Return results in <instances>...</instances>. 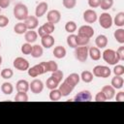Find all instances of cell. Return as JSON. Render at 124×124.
Returning <instances> with one entry per match:
<instances>
[{
	"instance_id": "cell-11",
	"label": "cell",
	"mask_w": 124,
	"mask_h": 124,
	"mask_svg": "<svg viewBox=\"0 0 124 124\" xmlns=\"http://www.w3.org/2000/svg\"><path fill=\"white\" fill-rule=\"evenodd\" d=\"M46 19L48 22H51L53 24L58 23L61 19V14L58 10H50L46 15Z\"/></svg>"
},
{
	"instance_id": "cell-14",
	"label": "cell",
	"mask_w": 124,
	"mask_h": 124,
	"mask_svg": "<svg viewBox=\"0 0 124 124\" xmlns=\"http://www.w3.org/2000/svg\"><path fill=\"white\" fill-rule=\"evenodd\" d=\"M23 22L25 23L27 29H29V30H34L35 28L38 27V24H39L38 17H36L34 16H28L27 18Z\"/></svg>"
},
{
	"instance_id": "cell-33",
	"label": "cell",
	"mask_w": 124,
	"mask_h": 124,
	"mask_svg": "<svg viewBox=\"0 0 124 124\" xmlns=\"http://www.w3.org/2000/svg\"><path fill=\"white\" fill-rule=\"evenodd\" d=\"M113 36L119 44H124V29L123 28H119L115 30Z\"/></svg>"
},
{
	"instance_id": "cell-35",
	"label": "cell",
	"mask_w": 124,
	"mask_h": 124,
	"mask_svg": "<svg viewBox=\"0 0 124 124\" xmlns=\"http://www.w3.org/2000/svg\"><path fill=\"white\" fill-rule=\"evenodd\" d=\"M67 44L70 47L72 48H76L78 46L77 45V35L75 34H71L67 37Z\"/></svg>"
},
{
	"instance_id": "cell-2",
	"label": "cell",
	"mask_w": 124,
	"mask_h": 124,
	"mask_svg": "<svg viewBox=\"0 0 124 124\" xmlns=\"http://www.w3.org/2000/svg\"><path fill=\"white\" fill-rule=\"evenodd\" d=\"M102 56H103V59L105 62H107L108 64L109 65H116L120 60H119V57L117 55V52L111 48H108V49H106L103 53H102Z\"/></svg>"
},
{
	"instance_id": "cell-44",
	"label": "cell",
	"mask_w": 124,
	"mask_h": 124,
	"mask_svg": "<svg viewBox=\"0 0 124 124\" xmlns=\"http://www.w3.org/2000/svg\"><path fill=\"white\" fill-rule=\"evenodd\" d=\"M113 73L115 76H122L124 74V66L122 65H115L113 68Z\"/></svg>"
},
{
	"instance_id": "cell-4",
	"label": "cell",
	"mask_w": 124,
	"mask_h": 124,
	"mask_svg": "<svg viewBox=\"0 0 124 124\" xmlns=\"http://www.w3.org/2000/svg\"><path fill=\"white\" fill-rule=\"evenodd\" d=\"M75 57L80 62H85L88 57V47L86 46H77L75 48Z\"/></svg>"
},
{
	"instance_id": "cell-16",
	"label": "cell",
	"mask_w": 124,
	"mask_h": 124,
	"mask_svg": "<svg viewBox=\"0 0 124 124\" xmlns=\"http://www.w3.org/2000/svg\"><path fill=\"white\" fill-rule=\"evenodd\" d=\"M47 8H48V5L46 2H40L37 7H36V10H35V16L36 17H41L43 16L46 11H47Z\"/></svg>"
},
{
	"instance_id": "cell-39",
	"label": "cell",
	"mask_w": 124,
	"mask_h": 124,
	"mask_svg": "<svg viewBox=\"0 0 124 124\" xmlns=\"http://www.w3.org/2000/svg\"><path fill=\"white\" fill-rule=\"evenodd\" d=\"M88 43H89V39L88 38L80 36V35H77V45H78V46H86Z\"/></svg>"
},
{
	"instance_id": "cell-38",
	"label": "cell",
	"mask_w": 124,
	"mask_h": 124,
	"mask_svg": "<svg viewBox=\"0 0 124 124\" xmlns=\"http://www.w3.org/2000/svg\"><path fill=\"white\" fill-rule=\"evenodd\" d=\"M15 101L16 102H27L28 96L26 92H17V94L15 96Z\"/></svg>"
},
{
	"instance_id": "cell-50",
	"label": "cell",
	"mask_w": 124,
	"mask_h": 124,
	"mask_svg": "<svg viewBox=\"0 0 124 124\" xmlns=\"http://www.w3.org/2000/svg\"><path fill=\"white\" fill-rule=\"evenodd\" d=\"M115 100L118 101V102H123V101H124V92H123V91L118 92V93L116 94Z\"/></svg>"
},
{
	"instance_id": "cell-27",
	"label": "cell",
	"mask_w": 124,
	"mask_h": 124,
	"mask_svg": "<svg viewBox=\"0 0 124 124\" xmlns=\"http://www.w3.org/2000/svg\"><path fill=\"white\" fill-rule=\"evenodd\" d=\"M113 23L118 26V27H123L124 26V13L123 12H120L118 14H116L114 19H112Z\"/></svg>"
},
{
	"instance_id": "cell-48",
	"label": "cell",
	"mask_w": 124,
	"mask_h": 124,
	"mask_svg": "<svg viewBox=\"0 0 124 124\" xmlns=\"http://www.w3.org/2000/svg\"><path fill=\"white\" fill-rule=\"evenodd\" d=\"M101 0H88V5L91 8H97L100 6Z\"/></svg>"
},
{
	"instance_id": "cell-23",
	"label": "cell",
	"mask_w": 124,
	"mask_h": 124,
	"mask_svg": "<svg viewBox=\"0 0 124 124\" xmlns=\"http://www.w3.org/2000/svg\"><path fill=\"white\" fill-rule=\"evenodd\" d=\"M95 44L98 48H104L108 46V38L105 35H99L95 39Z\"/></svg>"
},
{
	"instance_id": "cell-41",
	"label": "cell",
	"mask_w": 124,
	"mask_h": 124,
	"mask_svg": "<svg viewBox=\"0 0 124 124\" xmlns=\"http://www.w3.org/2000/svg\"><path fill=\"white\" fill-rule=\"evenodd\" d=\"M32 46H31V44H29V43H25V44H23V45L21 46V52H22L23 54H25V55H29V54H31Z\"/></svg>"
},
{
	"instance_id": "cell-34",
	"label": "cell",
	"mask_w": 124,
	"mask_h": 124,
	"mask_svg": "<svg viewBox=\"0 0 124 124\" xmlns=\"http://www.w3.org/2000/svg\"><path fill=\"white\" fill-rule=\"evenodd\" d=\"M62 95H61V92L59 89L57 88H54V89H51L50 92H49V99L51 101H59L61 99Z\"/></svg>"
},
{
	"instance_id": "cell-9",
	"label": "cell",
	"mask_w": 124,
	"mask_h": 124,
	"mask_svg": "<svg viewBox=\"0 0 124 124\" xmlns=\"http://www.w3.org/2000/svg\"><path fill=\"white\" fill-rule=\"evenodd\" d=\"M29 89L34 94H39L44 89V83L41 79H34L29 83Z\"/></svg>"
},
{
	"instance_id": "cell-36",
	"label": "cell",
	"mask_w": 124,
	"mask_h": 124,
	"mask_svg": "<svg viewBox=\"0 0 124 124\" xmlns=\"http://www.w3.org/2000/svg\"><path fill=\"white\" fill-rule=\"evenodd\" d=\"M113 5V0H101V3H100V6L102 10L104 11H107V10H109Z\"/></svg>"
},
{
	"instance_id": "cell-31",
	"label": "cell",
	"mask_w": 124,
	"mask_h": 124,
	"mask_svg": "<svg viewBox=\"0 0 124 124\" xmlns=\"http://www.w3.org/2000/svg\"><path fill=\"white\" fill-rule=\"evenodd\" d=\"M1 91L6 95H10L14 91V86L11 82H4L1 85Z\"/></svg>"
},
{
	"instance_id": "cell-25",
	"label": "cell",
	"mask_w": 124,
	"mask_h": 124,
	"mask_svg": "<svg viewBox=\"0 0 124 124\" xmlns=\"http://www.w3.org/2000/svg\"><path fill=\"white\" fill-rule=\"evenodd\" d=\"M123 83H124V79H123L122 76H115L111 79V86L114 89H120V88H122L123 87Z\"/></svg>"
},
{
	"instance_id": "cell-17",
	"label": "cell",
	"mask_w": 124,
	"mask_h": 124,
	"mask_svg": "<svg viewBox=\"0 0 124 124\" xmlns=\"http://www.w3.org/2000/svg\"><path fill=\"white\" fill-rule=\"evenodd\" d=\"M41 44L44 47L49 48L54 45V38L51 35H45L41 37Z\"/></svg>"
},
{
	"instance_id": "cell-42",
	"label": "cell",
	"mask_w": 124,
	"mask_h": 124,
	"mask_svg": "<svg viewBox=\"0 0 124 124\" xmlns=\"http://www.w3.org/2000/svg\"><path fill=\"white\" fill-rule=\"evenodd\" d=\"M62 4L66 9H73L77 5V0H62Z\"/></svg>"
},
{
	"instance_id": "cell-24",
	"label": "cell",
	"mask_w": 124,
	"mask_h": 124,
	"mask_svg": "<svg viewBox=\"0 0 124 124\" xmlns=\"http://www.w3.org/2000/svg\"><path fill=\"white\" fill-rule=\"evenodd\" d=\"M37 37H38V33L34 30H29V31H26L24 33V39L29 44L34 43L37 40Z\"/></svg>"
},
{
	"instance_id": "cell-10",
	"label": "cell",
	"mask_w": 124,
	"mask_h": 124,
	"mask_svg": "<svg viewBox=\"0 0 124 124\" xmlns=\"http://www.w3.org/2000/svg\"><path fill=\"white\" fill-rule=\"evenodd\" d=\"M91 100H92V95L88 90H82L78 92L74 98V101L76 102H89Z\"/></svg>"
},
{
	"instance_id": "cell-12",
	"label": "cell",
	"mask_w": 124,
	"mask_h": 124,
	"mask_svg": "<svg viewBox=\"0 0 124 124\" xmlns=\"http://www.w3.org/2000/svg\"><path fill=\"white\" fill-rule=\"evenodd\" d=\"M98 18V16L96 14L95 11L88 9L86 11H84L83 13V19L86 23H94Z\"/></svg>"
},
{
	"instance_id": "cell-37",
	"label": "cell",
	"mask_w": 124,
	"mask_h": 124,
	"mask_svg": "<svg viewBox=\"0 0 124 124\" xmlns=\"http://www.w3.org/2000/svg\"><path fill=\"white\" fill-rule=\"evenodd\" d=\"M65 30L69 33H74L76 30H77V24L75 21H68L66 24H65Z\"/></svg>"
},
{
	"instance_id": "cell-20",
	"label": "cell",
	"mask_w": 124,
	"mask_h": 124,
	"mask_svg": "<svg viewBox=\"0 0 124 124\" xmlns=\"http://www.w3.org/2000/svg\"><path fill=\"white\" fill-rule=\"evenodd\" d=\"M88 55L92 60L97 61L101 58V51L97 46H91L90 48H88Z\"/></svg>"
},
{
	"instance_id": "cell-26",
	"label": "cell",
	"mask_w": 124,
	"mask_h": 124,
	"mask_svg": "<svg viewBox=\"0 0 124 124\" xmlns=\"http://www.w3.org/2000/svg\"><path fill=\"white\" fill-rule=\"evenodd\" d=\"M53 55H54V57H56L58 59L64 58L66 56V48L62 46H55L54 49H53Z\"/></svg>"
},
{
	"instance_id": "cell-1",
	"label": "cell",
	"mask_w": 124,
	"mask_h": 124,
	"mask_svg": "<svg viewBox=\"0 0 124 124\" xmlns=\"http://www.w3.org/2000/svg\"><path fill=\"white\" fill-rule=\"evenodd\" d=\"M14 16L18 20H25L28 16V8L22 3H17L14 7Z\"/></svg>"
},
{
	"instance_id": "cell-47",
	"label": "cell",
	"mask_w": 124,
	"mask_h": 124,
	"mask_svg": "<svg viewBox=\"0 0 124 124\" xmlns=\"http://www.w3.org/2000/svg\"><path fill=\"white\" fill-rule=\"evenodd\" d=\"M116 52H117V55L119 57V60L123 61L124 60V46H119L118 49L116 50Z\"/></svg>"
},
{
	"instance_id": "cell-51",
	"label": "cell",
	"mask_w": 124,
	"mask_h": 124,
	"mask_svg": "<svg viewBox=\"0 0 124 124\" xmlns=\"http://www.w3.org/2000/svg\"><path fill=\"white\" fill-rule=\"evenodd\" d=\"M1 64H2V57H1V55H0V66H1Z\"/></svg>"
},
{
	"instance_id": "cell-30",
	"label": "cell",
	"mask_w": 124,
	"mask_h": 124,
	"mask_svg": "<svg viewBox=\"0 0 124 124\" xmlns=\"http://www.w3.org/2000/svg\"><path fill=\"white\" fill-rule=\"evenodd\" d=\"M43 47L39 45H35L32 46V51H31V55L34 58H39L43 55Z\"/></svg>"
},
{
	"instance_id": "cell-29",
	"label": "cell",
	"mask_w": 124,
	"mask_h": 124,
	"mask_svg": "<svg viewBox=\"0 0 124 124\" xmlns=\"http://www.w3.org/2000/svg\"><path fill=\"white\" fill-rule=\"evenodd\" d=\"M79 77H80V79L85 83H89L93 80V74L89 71H83Z\"/></svg>"
},
{
	"instance_id": "cell-21",
	"label": "cell",
	"mask_w": 124,
	"mask_h": 124,
	"mask_svg": "<svg viewBox=\"0 0 124 124\" xmlns=\"http://www.w3.org/2000/svg\"><path fill=\"white\" fill-rule=\"evenodd\" d=\"M79 79H80V77H79V75L77 74V73H72V74H70V75L65 78V80H66L68 83H70L72 86H74V87L79 82Z\"/></svg>"
},
{
	"instance_id": "cell-46",
	"label": "cell",
	"mask_w": 124,
	"mask_h": 124,
	"mask_svg": "<svg viewBox=\"0 0 124 124\" xmlns=\"http://www.w3.org/2000/svg\"><path fill=\"white\" fill-rule=\"evenodd\" d=\"M9 23V18L6 16H1L0 15V27L3 28V27H6Z\"/></svg>"
},
{
	"instance_id": "cell-22",
	"label": "cell",
	"mask_w": 124,
	"mask_h": 124,
	"mask_svg": "<svg viewBox=\"0 0 124 124\" xmlns=\"http://www.w3.org/2000/svg\"><path fill=\"white\" fill-rule=\"evenodd\" d=\"M16 88L17 92H27L29 89V82L25 79H20L16 82Z\"/></svg>"
},
{
	"instance_id": "cell-8",
	"label": "cell",
	"mask_w": 124,
	"mask_h": 124,
	"mask_svg": "<svg viewBox=\"0 0 124 124\" xmlns=\"http://www.w3.org/2000/svg\"><path fill=\"white\" fill-rule=\"evenodd\" d=\"M27 71H28V75L31 78H36V77H38V76L43 75V74L46 73L42 62L39 63V64H37V65H35V66H33V67H31V68H29Z\"/></svg>"
},
{
	"instance_id": "cell-7",
	"label": "cell",
	"mask_w": 124,
	"mask_h": 124,
	"mask_svg": "<svg viewBox=\"0 0 124 124\" xmlns=\"http://www.w3.org/2000/svg\"><path fill=\"white\" fill-rule=\"evenodd\" d=\"M14 67L18 71H26L29 69V62L23 57H16L14 60Z\"/></svg>"
},
{
	"instance_id": "cell-52",
	"label": "cell",
	"mask_w": 124,
	"mask_h": 124,
	"mask_svg": "<svg viewBox=\"0 0 124 124\" xmlns=\"http://www.w3.org/2000/svg\"><path fill=\"white\" fill-rule=\"evenodd\" d=\"M0 47H1V43H0Z\"/></svg>"
},
{
	"instance_id": "cell-3",
	"label": "cell",
	"mask_w": 124,
	"mask_h": 124,
	"mask_svg": "<svg viewBox=\"0 0 124 124\" xmlns=\"http://www.w3.org/2000/svg\"><path fill=\"white\" fill-rule=\"evenodd\" d=\"M111 74V71L108 67L103 66V65H98L93 68V76L97 78H108Z\"/></svg>"
},
{
	"instance_id": "cell-53",
	"label": "cell",
	"mask_w": 124,
	"mask_h": 124,
	"mask_svg": "<svg viewBox=\"0 0 124 124\" xmlns=\"http://www.w3.org/2000/svg\"><path fill=\"white\" fill-rule=\"evenodd\" d=\"M0 12H1V8H0Z\"/></svg>"
},
{
	"instance_id": "cell-6",
	"label": "cell",
	"mask_w": 124,
	"mask_h": 124,
	"mask_svg": "<svg viewBox=\"0 0 124 124\" xmlns=\"http://www.w3.org/2000/svg\"><path fill=\"white\" fill-rule=\"evenodd\" d=\"M54 24L51 23V22H46L44 23L42 26L39 27V30H38V34L40 37H43L45 35H50L52 32H54Z\"/></svg>"
},
{
	"instance_id": "cell-45",
	"label": "cell",
	"mask_w": 124,
	"mask_h": 124,
	"mask_svg": "<svg viewBox=\"0 0 124 124\" xmlns=\"http://www.w3.org/2000/svg\"><path fill=\"white\" fill-rule=\"evenodd\" d=\"M95 101H96V102H105V101H107V98H106L105 94H104L102 91H100V92H98V93L96 94V96H95Z\"/></svg>"
},
{
	"instance_id": "cell-13",
	"label": "cell",
	"mask_w": 124,
	"mask_h": 124,
	"mask_svg": "<svg viewBox=\"0 0 124 124\" xmlns=\"http://www.w3.org/2000/svg\"><path fill=\"white\" fill-rule=\"evenodd\" d=\"M78 35H80V36H83V37L90 39L94 35V29L90 25H82L78 28Z\"/></svg>"
},
{
	"instance_id": "cell-49",
	"label": "cell",
	"mask_w": 124,
	"mask_h": 124,
	"mask_svg": "<svg viewBox=\"0 0 124 124\" xmlns=\"http://www.w3.org/2000/svg\"><path fill=\"white\" fill-rule=\"evenodd\" d=\"M10 5V0H0V8L1 9H6Z\"/></svg>"
},
{
	"instance_id": "cell-5",
	"label": "cell",
	"mask_w": 124,
	"mask_h": 124,
	"mask_svg": "<svg viewBox=\"0 0 124 124\" xmlns=\"http://www.w3.org/2000/svg\"><path fill=\"white\" fill-rule=\"evenodd\" d=\"M113 21H112V17L108 13H103L101 14V16H99V24L101 27H103L104 29H108L111 27Z\"/></svg>"
},
{
	"instance_id": "cell-18",
	"label": "cell",
	"mask_w": 124,
	"mask_h": 124,
	"mask_svg": "<svg viewBox=\"0 0 124 124\" xmlns=\"http://www.w3.org/2000/svg\"><path fill=\"white\" fill-rule=\"evenodd\" d=\"M102 92L105 94L107 100H111L114 98L115 95V89L111 85H105L102 88Z\"/></svg>"
},
{
	"instance_id": "cell-43",
	"label": "cell",
	"mask_w": 124,
	"mask_h": 124,
	"mask_svg": "<svg viewBox=\"0 0 124 124\" xmlns=\"http://www.w3.org/2000/svg\"><path fill=\"white\" fill-rule=\"evenodd\" d=\"M63 76H64L63 72H62V71H60V70H56V71L52 72V74H51V77H52V78H55L59 83L61 82V80H62V78H63Z\"/></svg>"
},
{
	"instance_id": "cell-28",
	"label": "cell",
	"mask_w": 124,
	"mask_h": 124,
	"mask_svg": "<svg viewBox=\"0 0 124 124\" xmlns=\"http://www.w3.org/2000/svg\"><path fill=\"white\" fill-rule=\"evenodd\" d=\"M27 30H28V29H27V27H26V25H25L24 22H18V23H16V24L14 26V31H15L16 34H19V35L24 34Z\"/></svg>"
},
{
	"instance_id": "cell-19",
	"label": "cell",
	"mask_w": 124,
	"mask_h": 124,
	"mask_svg": "<svg viewBox=\"0 0 124 124\" xmlns=\"http://www.w3.org/2000/svg\"><path fill=\"white\" fill-rule=\"evenodd\" d=\"M43 63V66H44V69H45V72L47 73V72H54L56 70H58V65L56 62L50 60V61H47V62H42Z\"/></svg>"
},
{
	"instance_id": "cell-32",
	"label": "cell",
	"mask_w": 124,
	"mask_h": 124,
	"mask_svg": "<svg viewBox=\"0 0 124 124\" xmlns=\"http://www.w3.org/2000/svg\"><path fill=\"white\" fill-rule=\"evenodd\" d=\"M46 88H48V89H54V88H57L58 86H59V82L54 78H52L51 76L46 79Z\"/></svg>"
},
{
	"instance_id": "cell-15",
	"label": "cell",
	"mask_w": 124,
	"mask_h": 124,
	"mask_svg": "<svg viewBox=\"0 0 124 124\" xmlns=\"http://www.w3.org/2000/svg\"><path fill=\"white\" fill-rule=\"evenodd\" d=\"M74 86H72L70 83H68L66 80H64L60 85H59V90L61 92L62 97H66L68 95H70V93H72V91L74 90Z\"/></svg>"
},
{
	"instance_id": "cell-40",
	"label": "cell",
	"mask_w": 124,
	"mask_h": 124,
	"mask_svg": "<svg viewBox=\"0 0 124 124\" xmlns=\"http://www.w3.org/2000/svg\"><path fill=\"white\" fill-rule=\"evenodd\" d=\"M0 75H1V77L3 78H5V79H9V78H11L12 77H13V75H14V73H13V70H11V69H3L1 72H0Z\"/></svg>"
}]
</instances>
